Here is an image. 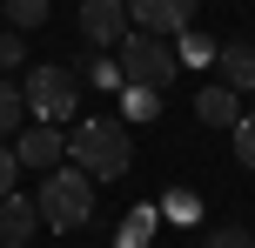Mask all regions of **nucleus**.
I'll use <instances>...</instances> for the list:
<instances>
[{"instance_id":"1","label":"nucleus","mask_w":255,"mask_h":248,"mask_svg":"<svg viewBox=\"0 0 255 248\" xmlns=\"http://www.w3.org/2000/svg\"><path fill=\"white\" fill-rule=\"evenodd\" d=\"M67 161H74L88 181H121V174L134 168L128 121H115V114H88V121H74V134H67Z\"/></svg>"},{"instance_id":"14","label":"nucleus","mask_w":255,"mask_h":248,"mask_svg":"<svg viewBox=\"0 0 255 248\" xmlns=\"http://www.w3.org/2000/svg\"><path fill=\"white\" fill-rule=\"evenodd\" d=\"M81 74H88V81H94V87H101V94H115V87H128V74H121V61H115V54H88V67H81Z\"/></svg>"},{"instance_id":"13","label":"nucleus","mask_w":255,"mask_h":248,"mask_svg":"<svg viewBox=\"0 0 255 248\" xmlns=\"http://www.w3.org/2000/svg\"><path fill=\"white\" fill-rule=\"evenodd\" d=\"M0 20H7L13 34H27V27L47 20V0H0Z\"/></svg>"},{"instance_id":"11","label":"nucleus","mask_w":255,"mask_h":248,"mask_svg":"<svg viewBox=\"0 0 255 248\" xmlns=\"http://www.w3.org/2000/svg\"><path fill=\"white\" fill-rule=\"evenodd\" d=\"M20 128H27V94H20V81L0 74V141H13Z\"/></svg>"},{"instance_id":"15","label":"nucleus","mask_w":255,"mask_h":248,"mask_svg":"<svg viewBox=\"0 0 255 248\" xmlns=\"http://www.w3.org/2000/svg\"><path fill=\"white\" fill-rule=\"evenodd\" d=\"M202 248H255V228H242V222L208 228V235H202Z\"/></svg>"},{"instance_id":"8","label":"nucleus","mask_w":255,"mask_h":248,"mask_svg":"<svg viewBox=\"0 0 255 248\" xmlns=\"http://www.w3.org/2000/svg\"><path fill=\"white\" fill-rule=\"evenodd\" d=\"M195 114H202V128H235V121H242V94H235L229 81H208V87L195 94Z\"/></svg>"},{"instance_id":"20","label":"nucleus","mask_w":255,"mask_h":248,"mask_svg":"<svg viewBox=\"0 0 255 248\" xmlns=\"http://www.w3.org/2000/svg\"><path fill=\"white\" fill-rule=\"evenodd\" d=\"M0 248H34V242H0Z\"/></svg>"},{"instance_id":"7","label":"nucleus","mask_w":255,"mask_h":248,"mask_svg":"<svg viewBox=\"0 0 255 248\" xmlns=\"http://www.w3.org/2000/svg\"><path fill=\"white\" fill-rule=\"evenodd\" d=\"M128 20L141 34H168L175 40L181 27H195V0H128Z\"/></svg>"},{"instance_id":"5","label":"nucleus","mask_w":255,"mask_h":248,"mask_svg":"<svg viewBox=\"0 0 255 248\" xmlns=\"http://www.w3.org/2000/svg\"><path fill=\"white\" fill-rule=\"evenodd\" d=\"M74 20H81V40H88L94 54H115L128 40V27H134V20H128V0H81Z\"/></svg>"},{"instance_id":"17","label":"nucleus","mask_w":255,"mask_h":248,"mask_svg":"<svg viewBox=\"0 0 255 248\" xmlns=\"http://www.w3.org/2000/svg\"><path fill=\"white\" fill-rule=\"evenodd\" d=\"M154 101H161V94H148V87H128L121 114H128V121H154V114H161V107H154Z\"/></svg>"},{"instance_id":"21","label":"nucleus","mask_w":255,"mask_h":248,"mask_svg":"<svg viewBox=\"0 0 255 248\" xmlns=\"http://www.w3.org/2000/svg\"><path fill=\"white\" fill-rule=\"evenodd\" d=\"M0 27H7V20H0Z\"/></svg>"},{"instance_id":"3","label":"nucleus","mask_w":255,"mask_h":248,"mask_svg":"<svg viewBox=\"0 0 255 248\" xmlns=\"http://www.w3.org/2000/svg\"><path fill=\"white\" fill-rule=\"evenodd\" d=\"M115 61H121L128 87H148V94H168V87H175V74H181L175 40H168V34H141V27H128V40L115 47Z\"/></svg>"},{"instance_id":"9","label":"nucleus","mask_w":255,"mask_h":248,"mask_svg":"<svg viewBox=\"0 0 255 248\" xmlns=\"http://www.w3.org/2000/svg\"><path fill=\"white\" fill-rule=\"evenodd\" d=\"M34 228H40L34 195H0V242H34Z\"/></svg>"},{"instance_id":"10","label":"nucleus","mask_w":255,"mask_h":248,"mask_svg":"<svg viewBox=\"0 0 255 248\" xmlns=\"http://www.w3.org/2000/svg\"><path fill=\"white\" fill-rule=\"evenodd\" d=\"M215 74L229 81L235 94H249V87H255V47H249V40H229V47H215Z\"/></svg>"},{"instance_id":"4","label":"nucleus","mask_w":255,"mask_h":248,"mask_svg":"<svg viewBox=\"0 0 255 248\" xmlns=\"http://www.w3.org/2000/svg\"><path fill=\"white\" fill-rule=\"evenodd\" d=\"M20 94H27V121H54V128H61V121L81 114V74L74 67H54V61L27 67Z\"/></svg>"},{"instance_id":"18","label":"nucleus","mask_w":255,"mask_h":248,"mask_svg":"<svg viewBox=\"0 0 255 248\" xmlns=\"http://www.w3.org/2000/svg\"><path fill=\"white\" fill-rule=\"evenodd\" d=\"M229 134H235V161H242V168H255V114H242Z\"/></svg>"},{"instance_id":"12","label":"nucleus","mask_w":255,"mask_h":248,"mask_svg":"<svg viewBox=\"0 0 255 248\" xmlns=\"http://www.w3.org/2000/svg\"><path fill=\"white\" fill-rule=\"evenodd\" d=\"M175 61L181 67H215V40H202L195 27H181L175 34Z\"/></svg>"},{"instance_id":"6","label":"nucleus","mask_w":255,"mask_h":248,"mask_svg":"<svg viewBox=\"0 0 255 248\" xmlns=\"http://www.w3.org/2000/svg\"><path fill=\"white\" fill-rule=\"evenodd\" d=\"M13 155H20V168H40V174H47V168L67 161V134L54 128V121H27V128L13 134Z\"/></svg>"},{"instance_id":"2","label":"nucleus","mask_w":255,"mask_h":248,"mask_svg":"<svg viewBox=\"0 0 255 248\" xmlns=\"http://www.w3.org/2000/svg\"><path fill=\"white\" fill-rule=\"evenodd\" d=\"M34 208H40V228H54V235H74V228L94 215V181L74 168V161H61V168H47V181H40Z\"/></svg>"},{"instance_id":"19","label":"nucleus","mask_w":255,"mask_h":248,"mask_svg":"<svg viewBox=\"0 0 255 248\" xmlns=\"http://www.w3.org/2000/svg\"><path fill=\"white\" fill-rule=\"evenodd\" d=\"M13 174H20V155H13V141H0V195H13Z\"/></svg>"},{"instance_id":"16","label":"nucleus","mask_w":255,"mask_h":248,"mask_svg":"<svg viewBox=\"0 0 255 248\" xmlns=\"http://www.w3.org/2000/svg\"><path fill=\"white\" fill-rule=\"evenodd\" d=\"M13 67H27V34L0 27V74H13Z\"/></svg>"}]
</instances>
